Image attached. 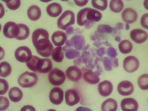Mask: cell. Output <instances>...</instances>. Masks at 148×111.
<instances>
[{
    "instance_id": "1",
    "label": "cell",
    "mask_w": 148,
    "mask_h": 111,
    "mask_svg": "<svg viewBox=\"0 0 148 111\" xmlns=\"http://www.w3.org/2000/svg\"><path fill=\"white\" fill-rule=\"evenodd\" d=\"M33 44L37 53L44 57H49L53 51L52 44L49 39V34L42 28L36 29L32 35Z\"/></svg>"
},
{
    "instance_id": "2",
    "label": "cell",
    "mask_w": 148,
    "mask_h": 111,
    "mask_svg": "<svg viewBox=\"0 0 148 111\" xmlns=\"http://www.w3.org/2000/svg\"><path fill=\"white\" fill-rule=\"evenodd\" d=\"M101 13L95 9L86 8L82 9L77 14V23L79 25L82 26L88 21H100L102 18Z\"/></svg>"
},
{
    "instance_id": "3",
    "label": "cell",
    "mask_w": 148,
    "mask_h": 111,
    "mask_svg": "<svg viewBox=\"0 0 148 111\" xmlns=\"http://www.w3.org/2000/svg\"><path fill=\"white\" fill-rule=\"evenodd\" d=\"M38 78L34 73L25 71L22 73L18 80L19 85L24 88H31L37 83Z\"/></svg>"
},
{
    "instance_id": "4",
    "label": "cell",
    "mask_w": 148,
    "mask_h": 111,
    "mask_svg": "<svg viewBox=\"0 0 148 111\" xmlns=\"http://www.w3.org/2000/svg\"><path fill=\"white\" fill-rule=\"evenodd\" d=\"M75 23V16L74 12L70 10L64 12L58 20V28L66 30L69 27Z\"/></svg>"
},
{
    "instance_id": "5",
    "label": "cell",
    "mask_w": 148,
    "mask_h": 111,
    "mask_svg": "<svg viewBox=\"0 0 148 111\" xmlns=\"http://www.w3.org/2000/svg\"><path fill=\"white\" fill-rule=\"evenodd\" d=\"M66 79L64 72L57 68L52 69L49 74V80L51 85L59 86L62 85Z\"/></svg>"
},
{
    "instance_id": "6",
    "label": "cell",
    "mask_w": 148,
    "mask_h": 111,
    "mask_svg": "<svg viewBox=\"0 0 148 111\" xmlns=\"http://www.w3.org/2000/svg\"><path fill=\"white\" fill-rule=\"evenodd\" d=\"M14 56L17 61L23 63L29 62L32 57L31 50L26 46L18 48L14 52Z\"/></svg>"
},
{
    "instance_id": "7",
    "label": "cell",
    "mask_w": 148,
    "mask_h": 111,
    "mask_svg": "<svg viewBox=\"0 0 148 111\" xmlns=\"http://www.w3.org/2000/svg\"><path fill=\"white\" fill-rule=\"evenodd\" d=\"M139 66L138 59L133 56H129L125 58L123 63L124 69L128 73L135 72L138 69Z\"/></svg>"
},
{
    "instance_id": "8",
    "label": "cell",
    "mask_w": 148,
    "mask_h": 111,
    "mask_svg": "<svg viewBox=\"0 0 148 111\" xmlns=\"http://www.w3.org/2000/svg\"><path fill=\"white\" fill-rule=\"evenodd\" d=\"M19 30L18 25L14 22L9 21L4 25L3 34L8 38H16L18 34Z\"/></svg>"
},
{
    "instance_id": "9",
    "label": "cell",
    "mask_w": 148,
    "mask_h": 111,
    "mask_svg": "<svg viewBox=\"0 0 148 111\" xmlns=\"http://www.w3.org/2000/svg\"><path fill=\"white\" fill-rule=\"evenodd\" d=\"M64 99V92L60 88H52L49 94V99L54 105H58L62 102Z\"/></svg>"
},
{
    "instance_id": "10",
    "label": "cell",
    "mask_w": 148,
    "mask_h": 111,
    "mask_svg": "<svg viewBox=\"0 0 148 111\" xmlns=\"http://www.w3.org/2000/svg\"><path fill=\"white\" fill-rule=\"evenodd\" d=\"M65 102L68 106H75L79 102L80 97L78 92L74 89H70L66 91L65 93Z\"/></svg>"
},
{
    "instance_id": "11",
    "label": "cell",
    "mask_w": 148,
    "mask_h": 111,
    "mask_svg": "<svg viewBox=\"0 0 148 111\" xmlns=\"http://www.w3.org/2000/svg\"><path fill=\"white\" fill-rule=\"evenodd\" d=\"M67 78L72 82L79 81L82 77L81 70L76 66L69 67L66 71Z\"/></svg>"
},
{
    "instance_id": "12",
    "label": "cell",
    "mask_w": 148,
    "mask_h": 111,
    "mask_svg": "<svg viewBox=\"0 0 148 111\" xmlns=\"http://www.w3.org/2000/svg\"><path fill=\"white\" fill-rule=\"evenodd\" d=\"M130 35L132 41L137 44L143 43L148 38L147 32L140 29H133L131 32Z\"/></svg>"
},
{
    "instance_id": "13",
    "label": "cell",
    "mask_w": 148,
    "mask_h": 111,
    "mask_svg": "<svg viewBox=\"0 0 148 111\" xmlns=\"http://www.w3.org/2000/svg\"><path fill=\"white\" fill-rule=\"evenodd\" d=\"M117 90L121 95L128 96L133 93L134 90V86L129 81H123L119 84Z\"/></svg>"
},
{
    "instance_id": "14",
    "label": "cell",
    "mask_w": 148,
    "mask_h": 111,
    "mask_svg": "<svg viewBox=\"0 0 148 111\" xmlns=\"http://www.w3.org/2000/svg\"><path fill=\"white\" fill-rule=\"evenodd\" d=\"M121 107L123 111H136L138 110V105L135 99L126 98L122 100Z\"/></svg>"
},
{
    "instance_id": "15",
    "label": "cell",
    "mask_w": 148,
    "mask_h": 111,
    "mask_svg": "<svg viewBox=\"0 0 148 111\" xmlns=\"http://www.w3.org/2000/svg\"><path fill=\"white\" fill-rule=\"evenodd\" d=\"M113 87L112 83L110 81L105 80L100 82L98 85V91L100 95L103 97H107L110 95Z\"/></svg>"
},
{
    "instance_id": "16",
    "label": "cell",
    "mask_w": 148,
    "mask_h": 111,
    "mask_svg": "<svg viewBox=\"0 0 148 111\" xmlns=\"http://www.w3.org/2000/svg\"><path fill=\"white\" fill-rule=\"evenodd\" d=\"M52 68V62L49 58H40L37 66V71L39 73H47Z\"/></svg>"
},
{
    "instance_id": "17",
    "label": "cell",
    "mask_w": 148,
    "mask_h": 111,
    "mask_svg": "<svg viewBox=\"0 0 148 111\" xmlns=\"http://www.w3.org/2000/svg\"><path fill=\"white\" fill-rule=\"evenodd\" d=\"M122 17L123 20L127 24H132L136 21L138 14L132 8H127L123 11Z\"/></svg>"
},
{
    "instance_id": "18",
    "label": "cell",
    "mask_w": 148,
    "mask_h": 111,
    "mask_svg": "<svg viewBox=\"0 0 148 111\" xmlns=\"http://www.w3.org/2000/svg\"><path fill=\"white\" fill-rule=\"evenodd\" d=\"M67 39V36L65 33L62 31L55 32L51 36V40L56 46H60L64 45Z\"/></svg>"
},
{
    "instance_id": "19",
    "label": "cell",
    "mask_w": 148,
    "mask_h": 111,
    "mask_svg": "<svg viewBox=\"0 0 148 111\" xmlns=\"http://www.w3.org/2000/svg\"><path fill=\"white\" fill-rule=\"evenodd\" d=\"M46 11L50 16L56 18L61 14L62 11V8L60 4L55 2L47 6Z\"/></svg>"
},
{
    "instance_id": "20",
    "label": "cell",
    "mask_w": 148,
    "mask_h": 111,
    "mask_svg": "<svg viewBox=\"0 0 148 111\" xmlns=\"http://www.w3.org/2000/svg\"><path fill=\"white\" fill-rule=\"evenodd\" d=\"M83 79L84 80L92 85L97 84L100 81V78L95 75L92 70H88L83 73Z\"/></svg>"
},
{
    "instance_id": "21",
    "label": "cell",
    "mask_w": 148,
    "mask_h": 111,
    "mask_svg": "<svg viewBox=\"0 0 148 111\" xmlns=\"http://www.w3.org/2000/svg\"><path fill=\"white\" fill-rule=\"evenodd\" d=\"M27 16L31 20L36 21L40 18L41 16V11L38 6H31L28 8L27 12Z\"/></svg>"
},
{
    "instance_id": "22",
    "label": "cell",
    "mask_w": 148,
    "mask_h": 111,
    "mask_svg": "<svg viewBox=\"0 0 148 111\" xmlns=\"http://www.w3.org/2000/svg\"><path fill=\"white\" fill-rule=\"evenodd\" d=\"M9 98L13 102H18L20 101L23 97V92L18 88L13 87L9 90L8 93Z\"/></svg>"
},
{
    "instance_id": "23",
    "label": "cell",
    "mask_w": 148,
    "mask_h": 111,
    "mask_svg": "<svg viewBox=\"0 0 148 111\" xmlns=\"http://www.w3.org/2000/svg\"><path fill=\"white\" fill-rule=\"evenodd\" d=\"M117 108V101L113 99H108L102 103L101 109L103 111H116Z\"/></svg>"
},
{
    "instance_id": "24",
    "label": "cell",
    "mask_w": 148,
    "mask_h": 111,
    "mask_svg": "<svg viewBox=\"0 0 148 111\" xmlns=\"http://www.w3.org/2000/svg\"><path fill=\"white\" fill-rule=\"evenodd\" d=\"M19 30L18 34L16 38L19 40H23L27 39L30 34L29 27L25 24H18Z\"/></svg>"
},
{
    "instance_id": "25",
    "label": "cell",
    "mask_w": 148,
    "mask_h": 111,
    "mask_svg": "<svg viewBox=\"0 0 148 111\" xmlns=\"http://www.w3.org/2000/svg\"><path fill=\"white\" fill-rule=\"evenodd\" d=\"M132 44L128 40H124L121 41L119 45V48L121 53L124 54H128L132 49Z\"/></svg>"
},
{
    "instance_id": "26",
    "label": "cell",
    "mask_w": 148,
    "mask_h": 111,
    "mask_svg": "<svg viewBox=\"0 0 148 111\" xmlns=\"http://www.w3.org/2000/svg\"><path fill=\"white\" fill-rule=\"evenodd\" d=\"M12 72V67L9 63L3 62L0 64V76L2 77H8Z\"/></svg>"
},
{
    "instance_id": "27",
    "label": "cell",
    "mask_w": 148,
    "mask_h": 111,
    "mask_svg": "<svg viewBox=\"0 0 148 111\" xmlns=\"http://www.w3.org/2000/svg\"><path fill=\"white\" fill-rule=\"evenodd\" d=\"M109 7L111 11L114 12H120L123 8V3L121 0H112L110 2Z\"/></svg>"
},
{
    "instance_id": "28",
    "label": "cell",
    "mask_w": 148,
    "mask_h": 111,
    "mask_svg": "<svg viewBox=\"0 0 148 111\" xmlns=\"http://www.w3.org/2000/svg\"><path fill=\"white\" fill-rule=\"evenodd\" d=\"M62 49V48L60 46L55 48L52 51L51 54L52 59L57 62H61L63 60L64 55Z\"/></svg>"
},
{
    "instance_id": "29",
    "label": "cell",
    "mask_w": 148,
    "mask_h": 111,
    "mask_svg": "<svg viewBox=\"0 0 148 111\" xmlns=\"http://www.w3.org/2000/svg\"><path fill=\"white\" fill-rule=\"evenodd\" d=\"M92 4L96 9L104 11L107 8L108 1L107 0H92Z\"/></svg>"
},
{
    "instance_id": "30",
    "label": "cell",
    "mask_w": 148,
    "mask_h": 111,
    "mask_svg": "<svg viewBox=\"0 0 148 111\" xmlns=\"http://www.w3.org/2000/svg\"><path fill=\"white\" fill-rule=\"evenodd\" d=\"M138 84L139 88L142 90H146L148 89V74H143L139 76L138 80Z\"/></svg>"
},
{
    "instance_id": "31",
    "label": "cell",
    "mask_w": 148,
    "mask_h": 111,
    "mask_svg": "<svg viewBox=\"0 0 148 111\" xmlns=\"http://www.w3.org/2000/svg\"><path fill=\"white\" fill-rule=\"evenodd\" d=\"M40 59V58L38 57L32 56L31 60L26 63V65L27 68L32 71H37V64Z\"/></svg>"
},
{
    "instance_id": "32",
    "label": "cell",
    "mask_w": 148,
    "mask_h": 111,
    "mask_svg": "<svg viewBox=\"0 0 148 111\" xmlns=\"http://www.w3.org/2000/svg\"><path fill=\"white\" fill-rule=\"evenodd\" d=\"M4 1L5 2L7 6L10 10H17L21 5V1L20 0H12L10 1Z\"/></svg>"
},
{
    "instance_id": "33",
    "label": "cell",
    "mask_w": 148,
    "mask_h": 111,
    "mask_svg": "<svg viewBox=\"0 0 148 111\" xmlns=\"http://www.w3.org/2000/svg\"><path fill=\"white\" fill-rule=\"evenodd\" d=\"M0 95H3L8 91L9 85L6 80L4 79H0Z\"/></svg>"
},
{
    "instance_id": "34",
    "label": "cell",
    "mask_w": 148,
    "mask_h": 111,
    "mask_svg": "<svg viewBox=\"0 0 148 111\" xmlns=\"http://www.w3.org/2000/svg\"><path fill=\"white\" fill-rule=\"evenodd\" d=\"M0 102H1V106H0V110L3 111L6 110L8 108L9 106V101L8 99L6 97L1 96L0 97Z\"/></svg>"
},
{
    "instance_id": "35",
    "label": "cell",
    "mask_w": 148,
    "mask_h": 111,
    "mask_svg": "<svg viewBox=\"0 0 148 111\" xmlns=\"http://www.w3.org/2000/svg\"><path fill=\"white\" fill-rule=\"evenodd\" d=\"M98 29L101 33H111L113 32L112 27L108 25H100L98 27Z\"/></svg>"
},
{
    "instance_id": "36",
    "label": "cell",
    "mask_w": 148,
    "mask_h": 111,
    "mask_svg": "<svg viewBox=\"0 0 148 111\" xmlns=\"http://www.w3.org/2000/svg\"><path fill=\"white\" fill-rule=\"evenodd\" d=\"M148 14H145L143 15L141 19V25L143 27L146 29H148Z\"/></svg>"
},
{
    "instance_id": "37",
    "label": "cell",
    "mask_w": 148,
    "mask_h": 111,
    "mask_svg": "<svg viewBox=\"0 0 148 111\" xmlns=\"http://www.w3.org/2000/svg\"><path fill=\"white\" fill-rule=\"evenodd\" d=\"M78 51L73 50H71L66 52V57L69 59H72L78 56Z\"/></svg>"
},
{
    "instance_id": "38",
    "label": "cell",
    "mask_w": 148,
    "mask_h": 111,
    "mask_svg": "<svg viewBox=\"0 0 148 111\" xmlns=\"http://www.w3.org/2000/svg\"><path fill=\"white\" fill-rule=\"evenodd\" d=\"M104 65L105 70L107 71H111L112 70V68L110 63L109 59L108 58H105L104 60Z\"/></svg>"
},
{
    "instance_id": "39",
    "label": "cell",
    "mask_w": 148,
    "mask_h": 111,
    "mask_svg": "<svg viewBox=\"0 0 148 111\" xmlns=\"http://www.w3.org/2000/svg\"><path fill=\"white\" fill-rule=\"evenodd\" d=\"M107 54L109 56L115 57L117 56V53L115 49L113 48H110L108 49Z\"/></svg>"
},
{
    "instance_id": "40",
    "label": "cell",
    "mask_w": 148,
    "mask_h": 111,
    "mask_svg": "<svg viewBox=\"0 0 148 111\" xmlns=\"http://www.w3.org/2000/svg\"><path fill=\"white\" fill-rule=\"evenodd\" d=\"M111 65L115 68H117L119 67L118 59L115 58H111L109 59Z\"/></svg>"
},
{
    "instance_id": "41",
    "label": "cell",
    "mask_w": 148,
    "mask_h": 111,
    "mask_svg": "<svg viewBox=\"0 0 148 111\" xmlns=\"http://www.w3.org/2000/svg\"><path fill=\"white\" fill-rule=\"evenodd\" d=\"M74 2L75 3V5H77L78 6L82 7L86 5L88 2V0H83V1H76V0H74Z\"/></svg>"
},
{
    "instance_id": "42",
    "label": "cell",
    "mask_w": 148,
    "mask_h": 111,
    "mask_svg": "<svg viewBox=\"0 0 148 111\" xmlns=\"http://www.w3.org/2000/svg\"><path fill=\"white\" fill-rule=\"evenodd\" d=\"M21 111H35L33 107L31 106H25L21 108Z\"/></svg>"
},
{
    "instance_id": "43",
    "label": "cell",
    "mask_w": 148,
    "mask_h": 111,
    "mask_svg": "<svg viewBox=\"0 0 148 111\" xmlns=\"http://www.w3.org/2000/svg\"><path fill=\"white\" fill-rule=\"evenodd\" d=\"M105 49L104 48L100 49H99V52H98V55H99L100 56H103L105 54Z\"/></svg>"
},
{
    "instance_id": "44",
    "label": "cell",
    "mask_w": 148,
    "mask_h": 111,
    "mask_svg": "<svg viewBox=\"0 0 148 111\" xmlns=\"http://www.w3.org/2000/svg\"><path fill=\"white\" fill-rule=\"evenodd\" d=\"M116 27L119 29H123V25L122 23H118L117 24Z\"/></svg>"
},
{
    "instance_id": "45",
    "label": "cell",
    "mask_w": 148,
    "mask_h": 111,
    "mask_svg": "<svg viewBox=\"0 0 148 111\" xmlns=\"http://www.w3.org/2000/svg\"><path fill=\"white\" fill-rule=\"evenodd\" d=\"M115 40L117 41V42H121V39L120 37H119V36H117V37H116V38H115Z\"/></svg>"
},
{
    "instance_id": "46",
    "label": "cell",
    "mask_w": 148,
    "mask_h": 111,
    "mask_svg": "<svg viewBox=\"0 0 148 111\" xmlns=\"http://www.w3.org/2000/svg\"><path fill=\"white\" fill-rule=\"evenodd\" d=\"M125 27H126V28H125V29H126V30H129V29H130V25H129V24H126V26H125Z\"/></svg>"
}]
</instances>
